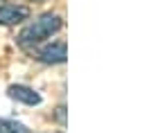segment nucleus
Masks as SVG:
<instances>
[{"label":"nucleus","mask_w":147,"mask_h":133,"mask_svg":"<svg viewBox=\"0 0 147 133\" xmlns=\"http://www.w3.org/2000/svg\"><path fill=\"white\" fill-rule=\"evenodd\" d=\"M7 95L11 97V99H16V102H20V104H27V106H38V104L43 102V97L38 95L34 88L25 86V84L9 86V88H7Z\"/></svg>","instance_id":"20e7f679"},{"label":"nucleus","mask_w":147,"mask_h":133,"mask_svg":"<svg viewBox=\"0 0 147 133\" xmlns=\"http://www.w3.org/2000/svg\"><path fill=\"white\" fill-rule=\"evenodd\" d=\"M61 27H63V18H61L59 14H52V11L41 14L38 18H34L32 23H27L18 32L16 43H18L20 47H25V50H27V47H34L38 43H43L45 38H50L52 34H57Z\"/></svg>","instance_id":"f257e3e1"},{"label":"nucleus","mask_w":147,"mask_h":133,"mask_svg":"<svg viewBox=\"0 0 147 133\" xmlns=\"http://www.w3.org/2000/svg\"><path fill=\"white\" fill-rule=\"evenodd\" d=\"M0 133H30L25 124H20L16 120H5L0 117Z\"/></svg>","instance_id":"39448f33"},{"label":"nucleus","mask_w":147,"mask_h":133,"mask_svg":"<svg viewBox=\"0 0 147 133\" xmlns=\"http://www.w3.org/2000/svg\"><path fill=\"white\" fill-rule=\"evenodd\" d=\"M27 18H30V7L27 5H14V2L0 5V25L11 27V25H18Z\"/></svg>","instance_id":"7ed1b4c3"},{"label":"nucleus","mask_w":147,"mask_h":133,"mask_svg":"<svg viewBox=\"0 0 147 133\" xmlns=\"http://www.w3.org/2000/svg\"><path fill=\"white\" fill-rule=\"evenodd\" d=\"M57 120H59L61 124H66V106H59V108H57Z\"/></svg>","instance_id":"423d86ee"},{"label":"nucleus","mask_w":147,"mask_h":133,"mask_svg":"<svg viewBox=\"0 0 147 133\" xmlns=\"http://www.w3.org/2000/svg\"><path fill=\"white\" fill-rule=\"evenodd\" d=\"M34 2H43V0H34Z\"/></svg>","instance_id":"0eeeda50"},{"label":"nucleus","mask_w":147,"mask_h":133,"mask_svg":"<svg viewBox=\"0 0 147 133\" xmlns=\"http://www.w3.org/2000/svg\"><path fill=\"white\" fill-rule=\"evenodd\" d=\"M68 57L66 52V41H55V43H48L43 47H38L34 52V59L41 63H48V65H57V63H63Z\"/></svg>","instance_id":"f03ea898"}]
</instances>
